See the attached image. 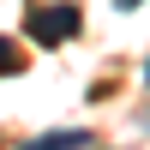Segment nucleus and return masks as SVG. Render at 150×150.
Masks as SVG:
<instances>
[{"instance_id": "f257e3e1", "label": "nucleus", "mask_w": 150, "mask_h": 150, "mask_svg": "<svg viewBox=\"0 0 150 150\" xmlns=\"http://www.w3.org/2000/svg\"><path fill=\"white\" fill-rule=\"evenodd\" d=\"M24 30L42 48H60V42L78 36V6H30V24H24Z\"/></svg>"}, {"instance_id": "f03ea898", "label": "nucleus", "mask_w": 150, "mask_h": 150, "mask_svg": "<svg viewBox=\"0 0 150 150\" xmlns=\"http://www.w3.org/2000/svg\"><path fill=\"white\" fill-rule=\"evenodd\" d=\"M24 150H90V132H42V138H30Z\"/></svg>"}, {"instance_id": "7ed1b4c3", "label": "nucleus", "mask_w": 150, "mask_h": 150, "mask_svg": "<svg viewBox=\"0 0 150 150\" xmlns=\"http://www.w3.org/2000/svg\"><path fill=\"white\" fill-rule=\"evenodd\" d=\"M12 72H18V48L0 36V78H12Z\"/></svg>"}, {"instance_id": "20e7f679", "label": "nucleus", "mask_w": 150, "mask_h": 150, "mask_svg": "<svg viewBox=\"0 0 150 150\" xmlns=\"http://www.w3.org/2000/svg\"><path fill=\"white\" fill-rule=\"evenodd\" d=\"M114 6H120V12H132V6H144V0H114Z\"/></svg>"}, {"instance_id": "39448f33", "label": "nucleus", "mask_w": 150, "mask_h": 150, "mask_svg": "<svg viewBox=\"0 0 150 150\" xmlns=\"http://www.w3.org/2000/svg\"><path fill=\"white\" fill-rule=\"evenodd\" d=\"M144 84H150V66H144Z\"/></svg>"}]
</instances>
